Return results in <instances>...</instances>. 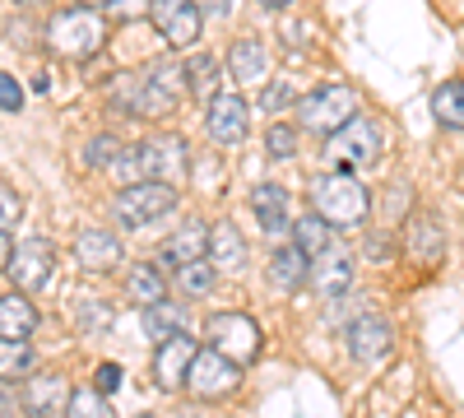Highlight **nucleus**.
<instances>
[{
  "label": "nucleus",
  "mask_w": 464,
  "mask_h": 418,
  "mask_svg": "<svg viewBox=\"0 0 464 418\" xmlns=\"http://www.w3.org/2000/svg\"><path fill=\"white\" fill-rule=\"evenodd\" d=\"M10 256H14V242L10 233H0V270H10Z\"/></svg>",
  "instance_id": "nucleus-39"
},
{
  "label": "nucleus",
  "mask_w": 464,
  "mask_h": 418,
  "mask_svg": "<svg viewBox=\"0 0 464 418\" xmlns=\"http://www.w3.org/2000/svg\"><path fill=\"white\" fill-rule=\"evenodd\" d=\"M116 386H121V367H116V363H102V367H98V391L111 395Z\"/></svg>",
  "instance_id": "nucleus-36"
},
{
  "label": "nucleus",
  "mask_w": 464,
  "mask_h": 418,
  "mask_svg": "<svg viewBox=\"0 0 464 418\" xmlns=\"http://www.w3.org/2000/svg\"><path fill=\"white\" fill-rule=\"evenodd\" d=\"M37 330V307L28 302V293H5L0 297V339H33Z\"/></svg>",
  "instance_id": "nucleus-21"
},
{
  "label": "nucleus",
  "mask_w": 464,
  "mask_h": 418,
  "mask_svg": "<svg viewBox=\"0 0 464 418\" xmlns=\"http://www.w3.org/2000/svg\"><path fill=\"white\" fill-rule=\"evenodd\" d=\"M391 349H395V330H391L385 316H358L353 326H348V354H353L362 367L391 358Z\"/></svg>",
  "instance_id": "nucleus-13"
},
{
  "label": "nucleus",
  "mask_w": 464,
  "mask_h": 418,
  "mask_svg": "<svg viewBox=\"0 0 464 418\" xmlns=\"http://www.w3.org/2000/svg\"><path fill=\"white\" fill-rule=\"evenodd\" d=\"M159 256H163V265H177V270H181V265H190V260H205L209 256V228L196 223V219H186L177 233L163 242Z\"/></svg>",
  "instance_id": "nucleus-19"
},
{
  "label": "nucleus",
  "mask_w": 464,
  "mask_h": 418,
  "mask_svg": "<svg viewBox=\"0 0 464 418\" xmlns=\"http://www.w3.org/2000/svg\"><path fill=\"white\" fill-rule=\"evenodd\" d=\"M265 149H269V159H293L297 154V126H269Z\"/></svg>",
  "instance_id": "nucleus-32"
},
{
  "label": "nucleus",
  "mask_w": 464,
  "mask_h": 418,
  "mask_svg": "<svg viewBox=\"0 0 464 418\" xmlns=\"http://www.w3.org/2000/svg\"><path fill=\"white\" fill-rule=\"evenodd\" d=\"M74 260L89 275H111L121 265V238H111L107 228H89V233L74 238Z\"/></svg>",
  "instance_id": "nucleus-15"
},
{
  "label": "nucleus",
  "mask_w": 464,
  "mask_h": 418,
  "mask_svg": "<svg viewBox=\"0 0 464 418\" xmlns=\"http://www.w3.org/2000/svg\"><path fill=\"white\" fill-rule=\"evenodd\" d=\"M33 349L24 345V339H0V382H24V376H33Z\"/></svg>",
  "instance_id": "nucleus-26"
},
{
  "label": "nucleus",
  "mask_w": 464,
  "mask_h": 418,
  "mask_svg": "<svg viewBox=\"0 0 464 418\" xmlns=\"http://www.w3.org/2000/svg\"><path fill=\"white\" fill-rule=\"evenodd\" d=\"M251 209L260 214L265 233H284V228L293 223L288 219V191H284V186H256V191H251Z\"/></svg>",
  "instance_id": "nucleus-22"
},
{
  "label": "nucleus",
  "mask_w": 464,
  "mask_h": 418,
  "mask_svg": "<svg viewBox=\"0 0 464 418\" xmlns=\"http://www.w3.org/2000/svg\"><path fill=\"white\" fill-rule=\"evenodd\" d=\"M70 400V386L61 382V376H43V382H33L28 386V413L33 418H47L56 404H65Z\"/></svg>",
  "instance_id": "nucleus-28"
},
{
  "label": "nucleus",
  "mask_w": 464,
  "mask_h": 418,
  "mask_svg": "<svg viewBox=\"0 0 464 418\" xmlns=\"http://www.w3.org/2000/svg\"><path fill=\"white\" fill-rule=\"evenodd\" d=\"M126 293L140 302L144 312L159 307V302H168V284H163V275L153 270V265H135V270L126 275Z\"/></svg>",
  "instance_id": "nucleus-24"
},
{
  "label": "nucleus",
  "mask_w": 464,
  "mask_h": 418,
  "mask_svg": "<svg viewBox=\"0 0 464 418\" xmlns=\"http://www.w3.org/2000/svg\"><path fill=\"white\" fill-rule=\"evenodd\" d=\"M0 107H5V112H19L24 107V89L10 80L5 70H0Z\"/></svg>",
  "instance_id": "nucleus-35"
},
{
  "label": "nucleus",
  "mask_w": 464,
  "mask_h": 418,
  "mask_svg": "<svg viewBox=\"0 0 464 418\" xmlns=\"http://www.w3.org/2000/svg\"><path fill=\"white\" fill-rule=\"evenodd\" d=\"M102 43H107V28H102L98 10H84V5L56 10L47 24V47L65 61H89L102 52Z\"/></svg>",
  "instance_id": "nucleus-3"
},
{
  "label": "nucleus",
  "mask_w": 464,
  "mask_h": 418,
  "mask_svg": "<svg viewBox=\"0 0 464 418\" xmlns=\"http://www.w3.org/2000/svg\"><path fill=\"white\" fill-rule=\"evenodd\" d=\"M348 284H353V256H348L343 247H330L325 256L312 260V288L321 297H343Z\"/></svg>",
  "instance_id": "nucleus-17"
},
{
  "label": "nucleus",
  "mask_w": 464,
  "mask_h": 418,
  "mask_svg": "<svg viewBox=\"0 0 464 418\" xmlns=\"http://www.w3.org/2000/svg\"><path fill=\"white\" fill-rule=\"evenodd\" d=\"M149 19L168 37V47H196L200 43V10L196 0H153L149 5Z\"/></svg>",
  "instance_id": "nucleus-10"
},
{
  "label": "nucleus",
  "mask_w": 464,
  "mask_h": 418,
  "mask_svg": "<svg viewBox=\"0 0 464 418\" xmlns=\"http://www.w3.org/2000/svg\"><path fill=\"white\" fill-rule=\"evenodd\" d=\"M52 270H56V251H52V242H47V238H28V242L14 247L5 275L14 279L19 293H37V288L52 279Z\"/></svg>",
  "instance_id": "nucleus-11"
},
{
  "label": "nucleus",
  "mask_w": 464,
  "mask_h": 418,
  "mask_svg": "<svg viewBox=\"0 0 464 418\" xmlns=\"http://www.w3.org/2000/svg\"><path fill=\"white\" fill-rule=\"evenodd\" d=\"M205 126H209V140L214 144H242L246 140V126H251L246 98L242 93H214L209 98V112H205Z\"/></svg>",
  "instance_id": "nucleus-12"
},
{
  "label": "nucleus",
  "mask_w": 464,
  "mask_h": 418,
  "mask_svg": "<svg viewBox=\"0 0 464 418\" xmlns=\"http://www.w3.org/2000/svg\"><path fill=\"white\" fill-rule=\"evenodd\" d=\"M196 354H200V345L190 335H177L168 345H159V354H153V382L163 391H186V376H190Z\"/></svg>",
  "instance_id": "nucleus-14"
},
{
  "label": "nucleus",
  "mask_w": 464,
  "mask_h": 418,
  "mask_svg": "<svg viewBox=\"0 0 464 418\" xmlns=\"http://www.w3.org/2000/svg\"><path fill=\"white\" fill-rule=\"evenodd\" d=\"M144 330L159 339V345H168V339L186 335V321H181V307L177 302H159V307H149L144 312Z\"/></svg>",
  "instance_id": "nucleus-27"
},
{
  "label": "nucleus",
  "mask_w": 464,
  "mask_h": 418,
  "mask_svg": "<svg viewBox=\"0 0 464 418\" xmlns=\"http://www.w3.org/2000/svg\"><path fill=\"white\" fill-rule=\"evenodd\" d=\"M116 154H121L116 135H98V140H89V149H84L89 168H111V163H116Z\"/></svg>",
  "instance_id": "nucleus-33"
},
{
  "label": "nucleus",
  "mask_w": 464,
  "mask_h": 418,
  "mask_svg": "<svg viewBox=\"0 0 464 418\" xmlns=\"http://www.w3.org/2000/svg\"><path fill=\"white\" fill-rule=\"evenodd\" d=\"M214 279H218V270L209 265V256L205 260H190V265H181V270H177V288L186 297H205L214 288Z\"/></svg>",
  "instance_id": "nucleus-30"
},
{
  "label": "nucleus",
  "mask_w": 464,
  "mask_h": 418,
  "mask_svg": "<svg viewBox=\"0 0 464 418\" xmlns=\"http://www.w3.org/2000/svg\"><path fill=\"white\" fill-rule=\"evenodd\" d=\"M65 418H116V409L107 404L98 386H74L65 400Z\"/></svg>",
  "instance_id": "nucleus-29"
},
{
  "label": "nucleus",
  "mask_w": 464,
  "mask_h": 418,
  "mask_svg": "<svg viewBox=\"0 0 464 418\" xmlns=\"http://www.w3.org/2000/svg\"><path fill=\"white\" fill-rule=\"evenodd\" d=\"M459 186H464V172H459Z\"/></svg>",
  "instance_id": "nucleus-43"
},
{
  "label": "nucleus",
  "mask_w": 464,
  "mask_h": 418,
  "mask_svg": "<svg viewBox=\"0 0 464 418\" xmlns=\"http://www.w3.org/2000/svg\"><path fill=\"white\" fill-rule=\"evenodd\" d=\"M265 10H284V5H293V0H260Z\"/></svg>",
  "instance_id": "nucleus-40"
},
{
  "label": "nucleus",
  "mask_w": 464,
  "mask_h": 418,
  "mask_svg": "<svg viewBox=\"0 0 464 418\" xmlns=\"http://www.w3.org/2000/svg\"><path fill=\"white\" fill-rule=\"evenodd\" d=\"M84 10H98V5H116V0H80Z\"/></svg>",
  "instance_id": "nucleus-41"
},
{
  "label": "nucleus",
  "mask_w": 464,
  "mask_h": 418,
  "mask_svg": "<svg viewBox=\"0 0 464 418\" xmlns=\"http://www.w3.org/2000/svg\"><path fill=\"white\" fill-rule=\"evenodd\" d=\"M24 219V200L14 186H0V233H10V228Z\"/></svg>",
  "instance_id": "nucleus-34"
},
{
  "label": "nucleus",
  "mask_w": 464,
  "mask_h": 418,
  "mask_svg": "<svg viewBox=\"0 0 464 418\" xmlns=\"http://www.w3.org/2000/svg\"><path fill=\"white\" fill-rule=\"evenodd\" d=\"M19 5H43V0H19Z\"/></svg>",
  "instance_id": "nucleus-42"
},
{
  "label": "nucleus",
  "mask_w": 464,
  "mask_h": 418,
  "mask_svg": "<svg viewBox=\"0 0 464 418\" xmlns=\"http://www.w3.org/2000/svg\"><path fill=\"white\" fill-rule=\"evenodd\" d=\"M214 80H218V61H214V56H190V61H186V84H190V93H209ZM209 98H214V93H209Z\"/></svg>",
  "instance_id": "nucleus-31"
},
{
  "label": "nucleus",
  "mask_w": 464,
  "mask_h": 418,
  "mask_svg": "<svg viewBox=\"0 0 464 418\" xmlns=\"http://www.w3.org/2000/svg\"><path fill=\"white\" fill-rule=\"evenodd\" d=\"M432 117L450 131H464V80H446L432 93Z\"/></svg>",
  "instance_id": "nucleus-25"
},
{
  "label": "nucleus",
  "mask_w": 464,
  "mask_h": 418,
  "mask_svg": "<svg viewBox=\"0 0 464 418\" xmlns=\"http://www.w3.org/2000/svg\"><path fill=\"white\" fill-rule=\"evenodd\" d=\"M381 144H385L381 126H376L372 117H353L339 135H330L325 159L339 163V168H372V163L381 159Z\"/></svg>",
  "instance_id": "nucleus-8"
},
{
  "label": "nucleus",
  "mask_w": 464,
  "mask_h": 418,
  "mask_svg": "<svg viewBox=\"0 0 464 418\" xmlns=\"http://www.w3.org/2000/svg\"><path fill=\"white\" fill-rule=\"evenodd\" d=\"M306 279H312V256H306L297 242L279 247L275 256H269V284H275L279 293H297Z\"/></svg>",
  "instance_id": "nucleus-20"
},
{
  "label": "nucleus",
  "mask_w": 464,
  "mask_h": 418,
  "mask_svg": "<svg viewBox=\"0 0 464 418\" xmlns=\"http://www.w3.org/2000/svg\"><path fill=\"white\" fill-rule=\"evenodd\" d=\"M358 117V93L348 84H325V89H312L302 102H297V126L302 131H316V135H339L348 122Z\"/></svg>",
  "instance_id": "nucleus-4"
},
{
  "label": "nucleus",
  "mask_w": 464,
  "mask_h": 418,
  "mask_svg": "<svg viewBox=\"0 0 464 418\" xmlns=\"http://www.w3.org/2000/svg\"><path fill=\"white\" fill-rule=\"evenodd\" d=\"M196 10H200V15L223 19V15H232V0H196Z\"/></svg>",
  "instance_id": "nucleus-37"
},
{
  "label": "nucleus",
  "mask_w": 464,
  "mask_h": 418,
  "mask_svg": "<svg viewBox=\"0 0 464 418\" xmlns=\"http://www.w3.org/2000/svg\"><path fill=\"white\" fill-rule=\"evenodd\" d=\"M312 209L330 223V228H358L372 214V196L358 177L348 172H325L312 181Z\"/></svg>",
  "instance_id": "nucleus-2"
},
{
  "label": "nucleus",
  "mask_w": 464,
  "mask_h": 418,
  "mask_svg": "<svg viewBox=\"0 0 464 418\" xmlns=\"http://www.w3.org/2000/svg\"><path fill=\"white\" fill-rule=\"evenodd\" d=\"M293 242H297V247H302L306 256L316 260V256H325V251L334 247V228H330V223H325V219H321V214L312 209V214L293 219Z\"/></svg>",
  "instance_id": "nucleus-23"
},
{
  "label": "nucleus",
  "mask_w": 464,
  "mask_h": 418,
  "mask_svg": "<svg viewBox=\"0 0 464 418\" xmlns=\"http://www.w3.org/2000/svg\"><path fill=\"white\" fill-rule=\"evenodd\" d=\"M205 335H209V349H218L227 363H237V367H251L260 358V345H265L260 326L246 312H218V316H209Z\"/></svg>",
  "instance_id": "nucleus-5"
},
{
  "label": "nucleus",
  "mask_w": 464,
  "mask_h": 418,
  "mask_svg": "<svg viewBox=\"0 0 464 418\" xmlns=\"http://www.w3.org/2000/svg\"><path fill=\"white\" fill-rule=\"evenodd\" d=\"M227 74L242 89H265V80H269V52L256 43V37H242V43L227 47Z\"/></svg>",
  "instance_id": "nucleus-16"
},
{
  "label": "nucleus",
  "mask_w": 464,
  "mask_h": 418,
  "mask_svg": "<svg viewBox=\"0 0 464 418\" xmlns=\"http://www.w3.org/2000/svg\"><path fill=\"white\" fill-rule=\"evenodd\" d=\"M0 418H14V395H10L5 382H0Z\"/></svg>",
  "instance_id": "nucleus-38"
},
{
  "label": "nucleus",
  "mask_w": 464,
  "mask_h": 418,
  "mask_svg": "<svg viewBox=\"0 0 464 418\" xmlns=\"http://www.w3.org/2000/svg\"><path fill=\"white\" fill-rule=\"evenodd\" d=\"M242 386V367L237 363H227L218 349H200L196 363H190V376H186V391L196 395V400H227L232 391Z\"/></svg>",
  "instance_id": "nucleus-9"
},
{
  "label": "nucleus",
  "mask_w": 464,
  "mask_h": 418,
  "mask_svg": "<svg viewBox=\"0 0 464 418\" xmlns=\"http://www.w3.org/2000/svg\"><path fill=\"white\" fill-rule=\"evenodd\" d=\"M209 265L223 270V275H237L246 265V238L237 233V223H232V219H218L209 228Z\"/></svg>",
  "instance_id": "nucleus-18"
},
{
  "label": "nucleus",
  "mask_w": 464,
  "mask_h": 418,
  "mask_svg": "<svg viewBox=\"0 0 464 418\" xmlns=\"http://www.w3.org/2000/svg\"><path fill=\"white\" fill-rule=\"evenodd\" d=\"M172 209H177V186H163V181H140L130 191H116L111 200V214L121 219V228H144Z\"/></svg>",
  "instance_id": "nucleus-7"
},
{
  "label": "nucleus",
  "mask_w": 464,
  "mask_h": 418,
  "mask_svg": "<svg viewBox=\"0 0 464 418\" xmlns=\"http://www.w3.org/2000/svg\"><path fill=\"white\" fill-rule=\"evenodd\" d=\"M130 149H135V163H140V181L177 186V181H186V172H190V149H186V140H177V135H149V140H140V144H130Z\"/></svg>",
  "instance_id": "nucleus-6"
},
{
  "label": "nucleus",
  "mask_w": 464,
  "mask_h": 418,
  "mask_svg": "<svg viewBox=\"0 0 464 418\" xmlns=\"http://www.w3.org/2000/svg\"><path fill=\"white\" fill-rule=\"evenodd\" d=\"M190 93L186 84V65H172V61H153L126 80H116V98H121L126 112H140V117H163V112L177 107V98Z\"/></svg>",
  "instance_id": "nucleus-1"
}]
</instances>
